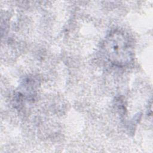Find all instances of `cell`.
Here are the masks:
<instances>
[{
	"instance_id": "1",
	"label": "cell",
	"mask_w": 153,
	"mask_h": 153,
	"mask_svg": "<svg viewBox=\"0 0 153 153\" xmlns=\"http://www.w3.org/2000/svg\"><path fill=\"white\" fill-rule=\"evenodd\" d=\"M102 48L107 60L114 66L126 67L134 60L132 38L123 30L111 31L105 38Z\"/></svg>"
}]
</instances>
